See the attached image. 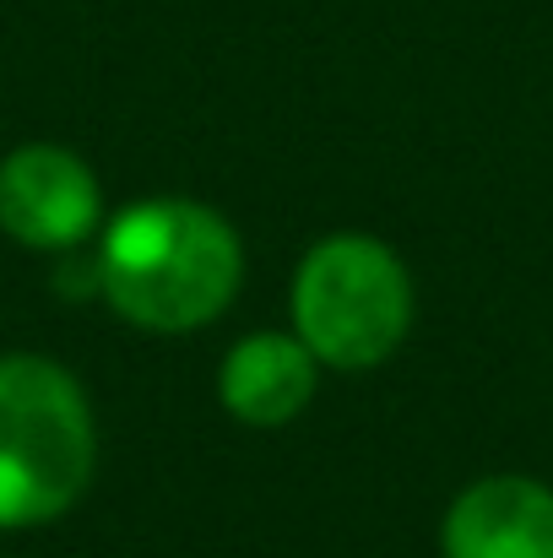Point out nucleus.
<instances>
[{"label":"nucleus","mask_w":553,"mask_h":558,"mask_svg":"<svg viewBox=\"0 0 553 558\" xmlns=\"http://www.w3.org/2000/svg\"><path fill=\"white\" fill-rule=\"evenodd\" d=\"M98 472L87 385L44 353H0V532L65 521Z\"/></svg>","instance_id":"obj_2"},{"label":"nucleus","mask_w":553,"mask_h":558,"mask_svg":"<svg viewBox=\"0 0 553 558\" xmlns=\"http://www.w3.org/2000/svg\"><path fill=\"white\" fill-rule=\"evenodd\" d=\"M104 228L93 163L60 142H22L0 158V233L33 255H76Z\"/></svg>","instance_id":"obj_4"},{"label":"nucleus","mask_w":553,"mask_h":558,"mask_svg":"<svg viewBox=\"0 0 553 558\" xmlns=\"http://www.w3.org/2000/svg\"><path fill=\"white\" fill-rule=\"evenodd\" d=\"M321 390V364L293 331H244L217 364V401L244 428H288Z\"/></svg>","instance_id":"obj_6"},{"label":"nucleus","mask_w":553,"mask_h":558,"mask_svg":"<svg viewBox=\"0 0 553 558\" xmlns=\"http://www.w3.org/2000/svg\"><path fill=\"white\" fill-rule=\"evenodd\" d=\"M93 288L131 331L190 337L233 310L244 239L195 195H142L98 228Z\"/></svg>","instance_id":"obj_1"},{"label":"nucleus","mask_w":553,"mask_h":558,"mask_svg":"<svg viewBox=\"0 0 553 558\" xmlns=\"http://www.w3.org/2000/svg\"><path fill=\"white\" fill-rule=\"evenodd\" d=\"M418 315V288L407 260L380 233L315 239L288 282V331L315 353L321 369L364 374L401 353Z\"/></svg>","instance_id":"obj_3"},{"label":"nucleus","mask_w":553,"mask_h":558,"mask_svg":"<svg viewBox=\"0 0 553 558\" xmlns=\"http://www.w3.org/2000/svg\"><path fill=\"white\" fill-rule=\"evenodd\" d=\"M440 558H553V488L527 472L467 483L440 515Z\"/></svg>","instance_id":"obj_5"}]
</instances>
